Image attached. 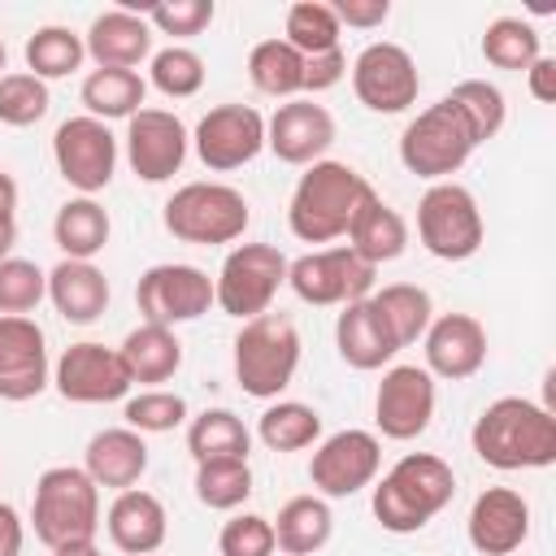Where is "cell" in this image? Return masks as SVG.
Masks as SVG:
<instances>
[{
	"label": "cell",
	"mask_w": 556,
	"mask_h": 556,
	"mask_svg": "<svg viewBox=\"0 0 556 556\" xmlns=\"http://www.w3.org/2000/svg\"><path fill=\"white\" fill-rule=\"evenodd\" d=\"M22 56H26V74L52 83V78H70L87 61V48H83V35L70 26H39L26 39Z\"/></svg>",
	"instance_id": "8d00e7d4"
},
{
	"label": "cell",
	"mask_w": 556,
	"mask_h": 556,
	"mask_svg": "<svg viewBox=\"0 0 556 556\" xmlns=\"http://www.w3.org/2000/svg\"><path fill=\"white\" fill-rule=\"evenodd\" d=\"M343 239H348V248H352L365 265L378 269V265L404 256V248H408V222H404L400 208H391L378 191H369V195L356 204V213H352Z\"/></svg>",
	"instance_id": "4316f807"
},
{
	"label": "cell",
	"mask_w": 556,
	"mask_h": 556,
	"mask_svg": "<svg viewBox=\"0 0 556 556\" xmlns=\"http://www.w3.org/2000/svg\"><path fill=\"white\" fill-rule=\"evenodd\" d=\"M378 269L365 265L348 243L339 248H321V252H304L295 261H287V287L317 308H343L352 300H365L374 291Z\"/></svg>",
	"instance_id": "30bf717a"
},
{
	"label": "cell",
	"mask_w": 556,
	"mask_h": 556,
	"mask_svg": "<svg viewBox=\"0 0 556 556\" xmlns=\"http://www.w3.org/2000/svg\"><path fill=\"white\" fill-rule=\"evenodd\" d=\"M4 65H9V52H4V39H0V78H4Z\"/></svg>",
	"instance_id": "11a10c76"
},
{
	"label": "cell",
	"mask_w": 556,
	"mask_h": 556,
	"mask_svg": "<svg viewBox=\"0 0 556 556\" xmlns=\"http://www.w3.org/2000/svg\"><path fill=\"white\" fill-rule=\"evenodd\" d=\"M478 139L469 130V122L460 117V109L443 96L434 104H426L400 135V161L408 174L426 178V182H447L469 156H473Z\"/></svg>",
	"instance_id": "52a82bcc"
},
{
	"label": "cell",
	"mask_w": 556,
	"mask_h": 556,
	"mask_svg": "<svg viewBox=\"0 0 556 556\" xmlns=\"http://www.w3.org/2000/svg\"><path fill=\"white\" fill-rule=\"evenodd\" d=\"M382 465V443L374 430H339L313 447L308 482L321 500H348L365 486H374Z\"/></svg>",
	"instance_id": "5bb4252c"
},
{
	"label": "cell",
	"mask_w": 556,
	"mask_h": 556,
	"mask_svg": "<svg viewBox=\"0 0 556 556\" xmlns=\"http://www.w3.org/2000/svg\"><path fill=\"white\" fill-rule=\"evenodd\" d=\"M426 374L430 378H447V382H465L486 365V326L473 313H439L426 334Z\"/></svg>",
	"instance_id": "44dd1931"
},
{
	"label": "cell",
	"mask_w": 556,
	"mask_h": 556,
	"mask_svg": "<svg viewBox=\"0 0 556 556\" xmlns=\"http://www.w3.org/2000/svg\"><path fill=\"white\" fill-rule=\"evenodd\" d=\"M187 452L195 465L204 460H248L252 430L230 408H204L187 421Z\"/></svg>",
	"instance_id": "d6a6232c"
},
{
	"label": "cell",
	"mask_w": 556,
	"mask_h": 556,
	"mask_svg": "<svg viewBox=\"0 0 556 556\" xmlns=\"http://www.w3.org/2000/svg\"><path fill=\"white\" fill-rule=\"evenodd\" d=\"M348 74V56L343 48H330V52H317V56H304V91H330L339 87Z\"/></svg>",
	"instance_id": "c3c4849f"
},
{
	"label": "cell",
	"mask_w": 556,
	"mask_h": 556,
	"mask_svg": "<svg viewBox=\"0 0 556 556\" xmlns=\"http://www.w3.org/2000/svg\"><path fill=\"white\" fill-rule=\"evenodd\" d=\"M282 282H287V256L274 243H239L226 252V261L213 278V304L226 317L252 321V317L269 313Z\"/></svg>",
	"instance_id": "9c48e42d"
},
{
	"label": "cell",
	"mask_w": 556,
	"mask_h": 556,
	"mask_svg": "<svg viewBox=\"0 0 556 556\" xmlns=\"http://www.w3.org/2000/svg\"><path fill=\"white\" fill-rule=\"evenodd\" d=\"M447 100L460 109V117L469 122V130H473L478 143L495 139V135L504 130L508 104H504V91H500L495 83H486V78H460V83L447 91Z\"/></svg>",
	"instance_id": "ab89813d"
},
{
	"label": "cell",
	"mask_w": 556,
	"mask_h": 556,
	"mask_svg": "<svg viewBox=\"0 0 556 556\" xmlns=\"http://www.w3.org/2000/svg\"><path fill=\"white\" fill-rule=\"evenodd\" d=\"M9 226H17V182H13V174L0 169V230H9Z\"/></svg>",
	"instance_id": "f5cc1de1"
},
{
	"label": "cell",
	"mask_w": 556,
	"mask_h": 556,
	"mask_svg": "<svg viewBox=\"0 0 556 556\" xmlns=\"http://www.w3.org/2000/svg\"><path fill=\"white\" fill-rule=\"evenodd\" d=\"M161 222L178 243L217 248V243L243 239V230L252 222V204L230 182H182L165 200Z\"/></svg>",
	"instance_id": "8992f818"
},
{
	"label": "cell",
	"mask_w": 556,
	"mask_h": 556,
	"mask_svg": "<svg viewBox=\"0 0 556 556\" xmlns=\"http://www.w3.org/2000/svg\"><path fill=\"white\" fill-rule=\"evenodd\" d=\"M330 9L339 26H356V30H374L391 17V0H334Z\"/></svg>",
	"instance_id": "681fc988"
},
{
	"label": "cell",
	"mask_w": 556,
	"mask_h": 556,
	"mask_svg": "<svg viewBox=\"0 0 556 556\" xmlns=\"http://www.w3.org/2000/svg\"><path fill=\"white\" fill-rule=\"evenodd\" d=\"M352 91L369 113H404L417 104L421 91V74L408 48L378 39L365 43L352 61Z\"/></svg>",
	"instance_id": "4fadbf2b"
},
{
	"label": "cell",
	"mask_w": 556,
	"mask_h": 556,
	"mask_svg": "<svg viewBox=\"0 0 556 556\" xmlns=\"http://www.w3.org/2000/svg\"><path fill=\"white\" fill-rule=\"evenodd\" d=\"M369 191L374 187L365 182V174L348 161H313L291 191L287 226L304 243H334L348 235V222Z\"/></svg>",
	"instance_id": "3957f363"
},
{
	"label": "cell",
	"mask_w": 556,
	"mask_h": 556,
	"mask_svg": "<svg viewBox=\"0 0 556 556\" xmlns=\"http://www.w3.org/2000/svg\"><path fill=\"white\" fill-rule=\"evenodd\" d=\"M143 96L148 83L139 78V70H91L78 87V100L96 122H117V117L130 122L143 109Z\"/></svg>",
	"instance_id": "1f68e13d"
},
{
	"label": "cell",
	"mask_w": 556,
	"mask_h": 556,
	"mask_svg": "<svg viewBox=\"0 0 556 556\" xmlns=\"http://www.w3.org/2000/svg\"><path fill=\"white\" fill-rule=\"evenodd\" d=\"M300 369V330L282 313H261L235 334V382L252 400H278Z\"/></svg>",
	"instance_id": "5b68a950"
},
{
	"label": "cell",
	"mask_w": 556,
	"mask_h": 556,
	"mask_svg": "<svg viewBox=\"0 0 556 556\" xmlns=\"http://www.w3.org/2000/svg\"><path fill=\"white\" fill-rule=\"evenodd\" d=\"M148 78L161 96L169 100H187L204 87V56L195 48H182V43H169L161 52L148 56Z\"/></svg>",
	"instance_id": "b9f144b4"
},
{
	"label": "cell",
	"mask_w": 556,
	"mask_h": 556,
	"mask_svg": "<svg viewBox=\"0 0 556 556\" xmlns=\"http://www.w3.org/2000/svg\"><path fill=\"white\" fill-rule=\"evenodd\" d=\"M122 361H126V374L130 382H143V387H161L169 382L178 369H182V343L169 326H135L126 339H122Z\"/></svg>",
	"instance_id": "f1b7e54d"
},
{
	"label": "cell",
	"mask_w": 556,
	"mask_h": 556,
	"mask_svg": "<svg viewBox=\"0 0 556 556\" xmlns=\"http://www.w3.org/2000/svg\"><path fill=\"white\" fill-rule=\"evenodd\" d=\"M482 208L460 182H430L417 200V239L439 261H469L482 248Z\"/></svg>",
	"instance_id": "ba28073f"
},
{
	"label": "cell",
	"mask_w": 556,
	"mask_h": 556,
	"mask_svg": "<svg viewBox=\"0 0 556 556\" xmlns=\"http://www.w3.org/2000/svg\"><path fill=\"white\" fill-rule=\"evenodd\" d=\"M52 387L70 404H113V400H126V391L135 382H130L117 348L83 339V343H70L61 352V361L52 369Z\"/></svg>",
	"instance_id": "9a60e30c"
},
{
	"label": "cell",
	"mask_w": 556,
	"mask_h": 556,
	"mask_svg": "<svg viewBox=\"0 0 556 556\" xmlns=\"http://www.w3.org/2000/svg\"><path fill=\"white\" fill-rule=\"evenodd\" d=\"M195 156L213 174H230L265 148V117L252 104H217L195 122Z\"/></svg>",
	"instance_id": "2e32d148"
},
{
	"label": "cell",
	"mask_w": 556,
	"mask_h": 556,
	"mask_svg": "<svg viewBox=\"0 0 556 556\" xmlns=\"http://www.w3.org/2000/svg\"><path fill=\"white\" fill-rule=\"evenodd\" d=\"M256 439L269 452H304L321 439V413L313 404H300V400H278L261 413Z\"/></svg>",
	"instance_id": "e575fe53"
},
{
	"label": "cell",
	"mask_w": 556,
	"mask_h": 556,
	"mask_svg": "<svg viewBox=\"0 0 556 556\" xmlns=\"http://www.w3.org/2000/svg\"><path fill=\"white\" fill-rule=\"evenodd\" d=\"M22 543H26V526L17 508L0 500V556H22Z\"/></svg>",
	"instance_id": "816d5d0a"
},
{
	"label": "cell",
	"mask_w": 556,
	"mask_h": 556,
	"mask_svg": "<svg viewBox=\"0 0 556 556\" xmlns=\"http://www.w3.org/2000/svg\"><path fill=\"white\" fill-rule=\"evenodd\" d=\"M469 547L482 556H508L530 534V504L513 486H486L465 517Z\"/></svg>",
	"instance_id": "7402d4cb"
},
{
	"label": "cell",
	"mask_w": 556,
	"mask_h": 556,
	"mask_svg": "<svg viewBox=\"0 0 556 556\" xmlns=\"http://www.w3.org/2000/svg\"><path fill=\"white\" fill-rule=\"evenodd\" d=\"M83 48L96 61V70H135L139 61L152 56V26L135 9H104L91 17Z\"/></svg>",
	"instance_id": "cb8c5ba5"
},
{
	"label": "cell",
	"mask_w": 556,
	"mask_h": 556,
	"mask_svg": "<svg viewBox=\"0 0 556 556\" xmlns=\"http://www.w3.org/2000/svg\"><path fill=\"white\" fill-rule=\"evenodd\" d=\"M248 78L261 96L274 100H300L304 91V56L287 39H261L248 52Z\"/></svg>",
	"instance_id": "836d02e7"
},
{
	"label": "cell",
	"mask_w": 556,
	"mask_h": 556,
	"mask_svg": "<svg viewBox=\"0 0 556 556\" xmlns=\"http://www.w3.org/2000/svg\"><path fill=\"white\" fill-rule=\"evenodd\" d=\"M113 226H109V213L96 195H74L56 208L52 217V239L56 248L65 252V261H91L104 252Z\"/></svg>",
	"instance_id": "4dcf8cb0"
},
{
	"label": "cell",
	"mask_w": 556,
	"mask_h": 556,
	"mask_svg": "<svg viewBox=\"0 0 556 556\" xmlns=\"http://www.w3.org/2000/svg\"><path fill=\"white\" fill-rule=\"evenodd\" d=\"M52 556H104L96 543H78V547H56Z\"/></svg>",
	"instance_id": "db71d44e"
},
{
	"label": "cell",
	"mask_w": 556,
	"mask_h": 556,
	"mask_svg": "<svg viewBox=\"0 0 556 556\" xmlns=\"http://www.w3.org/2000/svg\"><path fill=\"white\" fill-rule=\"evenodd\" d=\"M143 17H148V26L161 30V35L191 39V35H200V30L217 17V4H213V0H165V4H152Z\"/></svg>",
	"instance_id": "7dc6e473"
},
{
	"label": "cell",
	"mask_w": 556,
	"mask_h": 556,
	"mask_svg": "<svg viewBox=\"0 0 556 556\" xmlns=\"http://www.w3.org/2000/svg\"><path fill=\"white\" fill-rule=\"evenodd\" d=\"M469 443L491 469H547L556 460V417L526 395H500L478 413Z\"/></svg>",
	"instance_id": "6da1fadb"
},
{
	"label": "cell",
	"mask_w": 556,
	"mask_h": 556,
	"mask_svg": "<svg viewBox=\"0 0 556 556\" xmlns=\"http://www.w3.org/2000/svg\"><path fill=\"white\" fill-rule=\"evenodd\" d=\"M252 495V465L248 460H204L195 465V500L213 513H235Z\"/></svg>",
	"instance_id": "60d3db41"
},
{
	"label": "cell",
	"mask_w": 556,
	"mask_h": 556,
	"mask_svg": "<svg viewBox=\"0 0 556 556\" xmlns=\"http://www.w3.org/2000/svg\"><path fill=\"white\" fill-rule=\"evenodd\" d=\"M456 495V473L434 452H408L400 456L378 482H374V517L391 534H417L430 526Z\"/></svg>",
	"instance_id": "7a4b0ae2"
},
{
	"label": "cell",
	"mask_w": 556,
	"mask_h": 556,
	"mask_svg": "<svg viewBox=\"0 0 556 556\" xmlns=\"http://www.w3.org/2000/svg\"><path fill=\"white\" fill-rule=\"evenodd\" d=\"M126 426L139 430V434H165V430H178L187 421V400L178 391H165V387H148L139 395L126 400L122 408Z\"/></svg>",
	"instance_id": "ee69618b"
},
{
	"label": "cell",
	"mask_w": 556,
	"mask_h": 556,
	"mask_svg": "<svg viewBox=\"0 0 556 556\" xmlns=\"http://www.w3.org/2000/svg\"><path fill=\"white\" fill-rule=\"evenodd\" d=\"M434 417V378L421 365H391L374 395V421L382 439L413 443Z\"/></svg>",
	"instance_id": "ac0fdd59"
},
{
	"label": "cell",
	"mask_w": 556,
	"mask_h": 556,
	"mask_svg": "<svg viewBox=\"0 0 556 556\" xmlns=\"http://www.w3.org/2000/svg\"><path fill=\"white\" fill-rule=\"evenodd\" d=\"M122 143H126V161H130L135 178L169 182L182 169V161H187L191 135H187L178 113H169V109H139L126 122V139Z\"/></svg>",
	"instance_id": "e0dca14e"
},
{
	"label": "cell",
	"mask_w": 556,
	"mask_h": 556,
	"mask_svg": "<svg viewBox=\"0 0 556 556\" xmlns=\"http://www.w3.org/2000/svg\"><path fill=\"white\" fill-rule=\"evenodd\" d=\"M217 552L222 556H274L278 543H274L269 517H261V513H235L222 526V534H217Z\"/></svg>",
	"instance_id": "bcb514c9"
},
{
	"label": "cell",
	"mask_w": 556,
	"mask_h": 556,
	"mask_svg": "<svg viewBox=\"0 0 556 556\" xmlns=\"http://www.w3.org/2000/svg\"><path fill=\"white\" fill-rule=\"evenodd\" d=\"M52 382L48 339L35 317H0V400L26 404Z\"/></svg>",
	"instance_id": "d6986e66"
},
{
	"label": "cell",
	"mask_w": 556,
	"mask_h": 556,
	"mask_svg": "<svg viewBox=\"0 0 556 556\" xmlns=\"http://www.w3.org/2000/svg\"><path fill=\"white\" fill-rule=\"evenodd\" d=\"M48 295V274L26 256L0 261V317H26Z\"/></svg>",
	"instance_id": "7bdbcfd3"
},
{
	"label": "cell",
	"mask_w": 556,
	"mask_h": 556,
	"mask_svg": "<svg viewBox=\"0 0 556 556\" xmlns=\"http://www.w3.org/2000/svg\"><path fill=\"white\" fill-rule=\"evenodd\" d=\"M83 469H87V478L96 486L130 491L148 473V443L130 426H109V430L91 434V443L83 452Z\"/></svg>",
	"instance_id": "484cf974"
},
{
	"label": "cell",
	"mask_w": 556,
	"mask_h": 556,
	"mask_svg": "<svg viewBox=\"0 0 556 556\" xmlns=\"http://www.w3.org/2000/svg\"><path fill=\"white\" fill-rule=\"evenodd\" d=\"M30 526H35V539L48 552L96 543V530H100V486L87 478V469H78V465L43 469L35 478V495H30Z\"/></svg>",
	"instance_id": "277c9868"
},
{
	"label": "cell",
	"mask_w": 556,
	"mask_h": 556,
	"mask_svg": "<svg viewBox=\"0 0 556 556\" xmlns=\"http://www.w3.org/2000/svg\"><path fill=\"white\" fill-rule=\"evenodd\" d=\"M48 300L70 326H91L109 308V278L91 261H56L48 269Z\"/></svg>",
	"instance_id": "83f0119b"
},
{
	"label": "cell",
	"mask_w": 556,
	"mask_h": 556,
	"mask_svg": "<svg viewBox=\"0 0 556 556\" xmlns=\"http://www.w3.org/2000/svg\"><path fill=\"white\" fill-rule=\"evenodd\" d=\"M526 87L539 104H552L556 100V56H539L530 70H526Z\"/></svg>",
	"instance_id": "f907efd6"
},
{
	"label": "cell",
	"mask_w": 556,
	"mask_h": 556,
	"mask_svg": "<svg viewBox=\"0 0 556 556\" xmlns=\"http://www.w3.org/2000/svg\"><path fill=\"white\" fill-rule=\"evenodd\" d=\"M269 526H274V543L282 556H313L330 543L334 513L321 495H291Z\"/></svg>",
	"instance_id": "f546056e"
},
{
	"label": "cell",
	"mask_w": 556,
	"mask_h": 556,
	"mask_svg": "<svg viewBox=\"0 0 556 556\" xmlns=\"http://www.w3.org/2000/svg\"><path fill=\"white\" fill-rule=\"evenodd\" d=\"M339 35H343V26H339V17H334V9L326 0H300L282 17V39L300 56H317V52L339 48Z\"/></svg>",
	"instance_id": "74e56055"
},
{
	"label": "cell",
	"mask_w": 556,
	"mask_h": 556,
	"mask_svg": "<svg viewBox=\"0 0 556 556\" xmlns=\"http://www.w3.org/2000/svg\"><path fill=\"white\" fill-rule=\"evenodd\" d=\"M334 143V117L317 100H287L265 122V148L282 165H313L326 161V148Z\"/></svg>",
	"instance_id": "ffe728a7"
},
{
	"label": "cell",
	"mask_w": 556,
	"mask_h": 556,
	"mask_svg": "<svg viewBox=\"0 0 556 556\" xmlns=\"http://www.w3.org/2000/svg\"><path fill=\"white\" fill-rule=\"evenodd\" d=\"M334 348H339V356H343L352 369H361V374L382 369V365L400 352L391 326L382 321V313H378V304H374L369 295L343 304V313L334 317Z\"/></svg>",
	"instance_id": "d4e9b609"
},
{
	"label": "cell",
	"mask_w": 556,
	"mask_h": 556,
	"mask_svg": "<svg viewBox=\"0 0 556 556\" xmlns=\"http://www.w3.org/2000/svg\"><path fill=\"white\" fill-rule=\"evenodd\" d=\"M369 300L378 304V313H382V321L391 326V334H395L400 348L417 343V339L426 334V326L434 321V300H430V291L417 287V282H391V287L374 291Z\"/></svg>",
	"instance_id": "d590c367"
},
{
	"label": "cell",
	"mask_w": 556,
	"mask_h": 556,
	"mask_svg": "<svg viewBox=\"0 0 556 556\" xmlns=\"http://www.w3.org/2000/svg\"><path fill=\"white\" fill-rule=\"evenodd\" d=\"M135 304L143 313V321L152 326H182V321H195L213 308V278L195 265H182V261H165V265H152L139 274L135 282Z\"/></svg>",
	"instance_id": "7c38bea8"
},
{
	"label": "cell",
	"mask_w": 556,
	"mask_h": 556,
	"mask_svg": "<svg viewBox=\"0 0 556 556\" xmlns=\"http://www.w3.org/2000/svg\"><path fill=\"white\" fill-rule=\"evenodd\" d=\"M482 56L495 70H530L543 48H539V30L526 17H495L482 30Z\"/></svg>",
	"instance_id": "f35d334b"
},
{
	"label": "cell",
	"mask_w": 556,
	"mask_h": 556,
	"mask_svg": "<svg viewBox=\"0 0 556 556\" xmlns=\"http://www.w3.org/2000/svg\"><path fill=\"white\" fill-rule=\"evenodd\" d=\"M52 161L56 174L78 191V195H96L113 182L117 169V135L109 130V122H96L87 113L65 117L52 135Z\"/></svg>",
	"instance_id": "8fae6325"
},
{
	"label": "cell",
	"mask_w": 556,
	"mask_h": 556,
	"mask_svg": "<svg viewBox=\"0 0 556 556\" xmlns=\"http://www.w3.org/2000/svg\"><path fill=\"white\" fill-rule=\"evenodd\" d=\"M48 104H52V96H48V83L43 78H35L26 70L0 78V122L4 126H17L22 130V126L43 122L48 117Z\"/></svg>",
	"instance_id": "f6af8a7d"
},
{
	"label": "cell",
	"mask_w": 556,
	"mask_h": 556,
	"mask_svg": "<svg viewBox=\"0 0 556 556\" xmlns=\"http://www.w3.org/2000/svg\"><path fill=\"white\" fill-rule=\"evenodd\" d=\"M278 556H282V552H278Z\"/></svg>",
	"instance_id": "9f6ffc18"
},
{
	"label": "cell",
	"mask_w": 556,
	"mask_h": 556,
	"mask_svg": "<svg viewBox=\"0 0 556 556\" xmlns=\"http://www.w3.org/2000/svg\"><path fill=\"white\" fill-rule=\"evenodd\" d=\"M104 530H109V543L126 556H156L165 534H169V517H165V504L143 491V486H130V491H117L109 513H104Z\"/></svg>",
	"instance_id": "603a6c76"
}]
</instances>
